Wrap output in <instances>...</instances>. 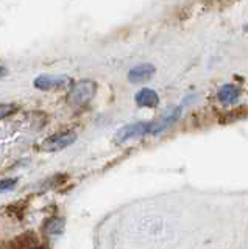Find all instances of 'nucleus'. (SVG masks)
Masks as SVG:
<instances>
[{"mask_svg": "<svg viewBox=\"0 0 248 249\" xmlns=\"http://www.w3.org/2000/svg\"><path fill=\"white\" fill-rule=\"evenodd\" d=\"M97 92V84L91 80H81L72 86V89L67 93V101L75 107L88 105L94 98Z\"/></svg>", "mask_w": 248, "mask_h": 249, "instance_id": "nucleus-1", "label": "nucleus"}, {"mask_svg": "<svg viewBox=\"0 0 248 249\" xmlns=\"http://www.w3.org/2000/svg\"><path fill=\"white\" fill-rule=\"evenodd\" d=\"M76 140V134L74 131H66V132H59V134L50 136L49 139H45L41 143V150L44 151H59L64 150V148L71 146Z\"/></svg>", "mask_w": 248, "mask_h": 249, "instance_id": "nucleus-2", "label": "nucleus"}, {"mask_svg": "<svg viewBox=\"0 0 248 249\" xmlns=\"http://www.w3.org/2000/svg\"><path fill=\"white\" fill-rule=\"evenodd\" d=\"M153 131V122H137L133 124H128V126L122 128L117 136H115V142H127L130 139H134L139 136H145V134H152Z\"/></svg>", "mask_w": 248, "mask_h": 249, "instance_id": "nucleus-3", "label": "nucleus"}, {"mask_svg": "<svg viewBox=\"0 0 248 249\" xmlns=\"http://www.w3.org/2000/svg\"><path fill=\"white\" fill-rule=\"evenodd\" d=\"M67 83H71V78L66 75H39L35 80V88L41 90H53L64 88Z\"/></svg>", "mask_w": 248, "mask_h": 249, "instance_id": "nucleus-4", "label": "nucleus"}, {"mask_svg": "<svg viewBox=\"0 0 248 249\" xmlns=\"http://www.w3.org/2000/svg\"><path fill=\"white\" fill-rule=\"evenodd\" d=\"M181 112H183V107L178 106V107H173L170 112H167L164 117H162V119L153 122V131H152V134H159L161 131H164L166 128L170 126V124H173L181 117Z\"/></svg>", "mask_w": 248, "mask_h": 249, "instance_id": "nucleus-5", "label": "nucleus"}, {"mask_svg": "<svg viewBox=\"0 0 248 249\" xmlns=\"http://www.w3.org/2000/svg\"><path fill=\"white\" fill-rule=\"evenodd\" d=\"M153 75H154V67L152 64H141L130 70L128 80L131 83H144V81H149Z\"/></svg>", "mask_w": 248, "mask_h": 249, "instance_id": "nucleus-6", "label": "nucleus"}, {"mask_svg": "<svg viewBox=\"0 0 248 249\" xmlns=\"http://www.w3.org/2000/svg\"><path fill=\"white\" fill-rule=\"evenodd\" d=\"M136 103L141 107H156L159 105V97L154 90L144 88L136 93Z\"/></svg>", "mask_w": 248, "mask_h": 249, "instance_id": "nucleus-7", "label": "nucleus"}, {"mask_svg": "<svg viewBox=\"0 0 248 249\" xmlns=\"http://www.w3.org/2000/svg\"><path fill=\"white\" fill-rule=\"evenodd\" d=\"M239 89L236 88L234 84H225L220 88L219 93H217V97L222 101L223 105H232L236 103L237 98H239Z\"/></svg>", "mask_w": 248, "mask_h": 249, "instance_id": "nucleus-8", "label": "nucleus"}, {"mask_svg": "<svg viewBox=\"0 0 248 249\" xmlns=\"http://www.w3.org/2000/svg\"><path fill=\"white\" fill-rule=\"evenodd\" d=\"M45 231L49 233H59L63 231V220H59V218H52L50 221L45 223Z\"/></svg>", "mask_w": 248, "mask_h": 249, "instance_id": "nucleus-9", "label": "nucleus"}, {"mask_svg": "<svg viewBox=\"0 0 248 249\" xmlns=\"http://www.w3.org/2000/svg\"><path fill=\"white\" fill-rule=\"evenodd\" d=\"M18 111V106L13 105V103H5V105H0V120L6 119L10 117L11 114H14Z\"/></svg>", "mask_w": 248, "mask_h": 249, "instance_id": "nucleus-10", "label": "nucleus"}, {"mask_svg": "<svg viewBox=\"0 0 248 249\" xmlns=\"http://www.w3.org/2000/svg\"><path fill=\"white\" fill-rule=\"evenodd\" d=\"M14 185H16V179H3V181H0V192L10 190Z\"/></svg>", "mask_w": 248, "mask_h": 249, "instance_id": "nucleus-11", "label": "nucleus"}, {"mask_svg": "<svg viewBox=\"0 0 248 249\" xmlns=\"http://www.w3.org/2000/svg\"><path fill=\"white\" fill-rule=\"evenodd\" d=\"M5 75H6V70H5L3 67H0V78L5 76Z\"/></svg>", "mask_w": 248, "mask_h": 249, "instance_id": "nucleus-12", "label": "nucleus"}, {"mask_svg": "<svg viewBox=\"0 0 248 249\" xmlns=\"http://www.w3.org/2000/svg\"><path fill=\"white\" fill-rule=\"evenodd\" d=\"M245 30H247V31H248V23H247V25H245Z\"/></svg>", "mask_w": 248, "mask_h": 249, "instance_id": "nucleus-13", "label": "nucleus"}]
</instances>
